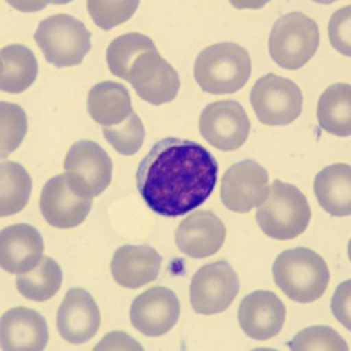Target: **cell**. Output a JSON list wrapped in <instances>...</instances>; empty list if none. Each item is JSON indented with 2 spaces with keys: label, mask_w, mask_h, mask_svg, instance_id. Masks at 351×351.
Here are the masks:
<instances>
[{
  "label": "cell",
  "mask_w": 351,
  "mask_h": 351,
  "mask_svg": "<svg viewBox=\"0 0 351 351\" xmlns=\"http://www.w3.org/2000/svg\"><path fill=\"white\" fill-rule=\"evenodd\" d=\"M211 152L189 139L164 138L138 169V192L158 216L177 217L202 206L217 183Z\"/></svg>",
  "instance_id": "6da1fadb"
},
{
  "label": "cell",
  "mask_w": 351,
  "mask_h": 351,
  "mask_svg": "<svg viewBox=\"0 0 351 351\" xmlns=\"http://www.w3.org/2000/svg\"><path fill=\"white\" fill-rule=\"evenodd\" d=\"M274 281L292 302L313 303L326 292L330 269L325 259L311 248L297 247L275 259Z\"/></svg>",
  "instance_id": "7a4b0ae2"
},
{
  "label": "cell",
  "mask_w": 351,
  "mask_h": 351,
  "mask_svg": "<svg viewBox=\"0 0 351 351\" xmlns=\"http://www.w3.org/2000/svg\"><path fill=\"white\" fill-rule=\"evenodd\" d=\"M252 75L250 55L236 43H217L197 56L194 77L208 94H233Z\"/></svg>",
  "instance_id": "3957f363"
},
{
  "label": "cell",
  "mask_w": 351,
  "mask_h": 351,
  "mask_svg": "<svg viewBox=\"0 0 351 351\" xmlns=\"http://www.w3.org/2000/svg\"><path fill=\"white\" fill-rule=\"evenodd\" d=\"M256 220L264 234L276 241H291L306 231L311 220L308 198L293 184L275 180L258 206Z\"/></svg>",
  "instance_id": "277c9868"
},
{
  "label": "cell",
  "mask_w": 351,
  "mask_h": 351,
  "mask_svg": "<svg viewBox=\"0 0 351 351\" xmlns=\"http://www.w3.org/2000/svg\"><path fill=\"white\" fill-rule=\"evenodd\" d=\"M320 44L319 25L309 16L292 11L281 16L270 32L271 60L282 69L295 71L308 64Z\"/></svg>",
  "instance_id": "5b68a950"
},
{
  "label": "cell",
  "mask_w": 351,
  "mask_h": 351,
  "mask_svg": "<svg viewBox=\"0 0 351 351\" xmlns=\"http://www.w3.org/2000/svg\"><path fill=\"white\" fill-rule=\"evenodd\" d=\"M35 41L45 60L56 67L82 64L93 47L90 32L82 21L69 14L45 18L35 32Z\"/></svg>",
  "instance_id": "8992f818"
},
{
  "label": "cell",
  "mask_w": 351,
  "mask_h": 351,
  "mask_svg": "<svg viewBox=\"0 0 351 351\" xmlns=\"http://www.w3.org/2000/svg\"><path fill=\"white\" fill-rule=\"evenodd\" d=\"M250 101L258 121L269 127L287 125L302 114L303 94L289 78L267 73L254 83Z\"/></svg>",
  "instance_id": "52a82bcc"
},
{
  "label": "cell",
  "mask_w": 351,
  "mask_h": 351,
  "mask_svg": "<svg viewBox=\"0 0 351 351\" xmlns=\"http://www.w3.org/2000/svg\"><path fill=\"white\" fill-rule=\"evenodd\" d=\"M239 276L230 263L203 265L191 281V304L195 313L214 315L228 309L239 293Z\"/></svg>",
  "instance_id": "ba28073f"
},
{
  "label": "cell",
  "mask_w": 351,
  "mask_h": 351,
  "mask_svg": "<svg viewBox=\"0 0 351 351\" xmlns=\"http://www.w3.org/2000/svg\"><path fill=\"white\" fill-rule=\"evenodd\" d=\"M64 169L71 184L84 197L100 195L111 183V158L94 141L84 139L73 144L67 152Z\"/></svg>",
  "instance_id": "9c48e42d"
},
{
  "label": "cell",
  "mask_w": 351,
  "mask_h": 351,
  "mask_svg": "<svg viewBox=\"0 0 351 351\" xmlns=\"http://www.w3.org/2000/svg\"><path fill=\"white\" fill-rule=\"evenodd\" d=\"M202 138L222 152L239 149L250 133V119L236 100H220L209 104L198 119Z\"/></svg>",
  "instance_id": "30bf717a"
},
{
  "label": "cell",
  "mask_w": 351,
  "mask_h": 351,
  "mask_svg": "<svg viewBox=\"0 0 351 351\" xmlns=\"http://www.w3.org/2000/svg\"><path fill=\"white\" fill-rule=\"evenodd\" d=\"M269 194V173L253 160L231 166L222 178L220 198L234 213H248L261 205Z\"/></svg>",
  "instance_id": "8fae6325"
},
{
  "label": "cell",
  "mask_w": 351,
  "mask_h": 351,
  "mask_svg": "<svg viewBox=\"0 0 351 351\" xmlns=\"http://www.w3.org/2000/svg\"><path fill=\"white\" fill-rule=\"evenodd\" d=\"M39 206L49 225L69 230L86 220L93 208V198L80 194L71 184L67 175L61 173L44 184Z\"/></svg>",
  "instance_id": "7c38bea8"
},
{
  "label": "cell",
  "mask_w": 351,
  "mask_h": 351,
  "mask_svg": "<svg viewBox=\"0 0 351 351\" xmlns=\"http://www.w3.org/2000/svg\"><path fill=\"white\" fill-rule=\"evenodd\" d=\"M127 82L132 83L136 94L152 105H164L177 97L180 77L177 71L162 58L158 50L141 55Z\"/></svg>",
  "instance_id": "4fadbf2b"
},
{
  "label": "cell",
  "mask_w": 351,
  "mask_h": 351,
  "mask_svg": "<svg viewBox=\"0 0 351 351\" xmlns=\"http://www.w3.org/2000/svg\"><path fill=\"white\" fill-rule=\"evenodd\" d=\"M180 300L171 289L156 286L139 297L130 308V320L145 336H164L180 319Z\"/></svg>",
  "instance_id": "5bb4252c"
},
{
  "label": "cell",
  "mask_w": 351,
  "mask_h": 351,
  "mask_svg": "<svg viewBox=\"0 0 351 351\" xmlns=\"http://www.w3.org/2000/svg\"><path fill=\"white\" fill-rule=\"evenodd\" d=\"M101 315L94 297L82 287H73L66 293L56 315L60 336L73 345L90 341L100 328Z\"/></svg>",
  "instance_id": "9a60e30c"
},
{
  "label": "cell",
  "mask_w": 351,
  "mask_h": 351,
  "mask_svg": "<svg viewBox=\"0 0 351 351\" xmlns=\"http://www.w3.org/2000/svg\"><path fill=\"white\" fill-rule=\"evenodd\" d=\"M237 320L242 331L254 341H269L282 330L286 308L276 293L256 291L242 300Z\"/></svg>",
  "instance_id": "2e32d148"
},
{
  "label": "cell",
  "mask_w": 351,
  "mask_h": 351,
  "mask_svg": "<svg viewBox=\"0 0 351 351\" xmlns=\"http://www.w3.org/2000/svg\"><path fill=\"white\" fill-rule=\"evenodd\" d=\"M225 237V225L211 211L189 214L175 231V242L180 252L195 259L216 254L222 248Z\"/></svg>",
  "instance_id": "e0dca14e"
},
{
  "label": "cell",
  "mask_w": 351,
  "mask_h": 351,
  "mask_svg": "<svg viewBox=\"0 0 351 351\" xmlns=\"http://www.w3.org/2000/svg\"><path fill=\"white\" fill-rule=\"evenodd\" d=\"M49 342L47 322L35 309L14 308L0 322V345L5 351H41Z\"/></svg>",
  "instance_id": "ac0fdd59"
},
{
  "label": "cell",
  "mask_w": 351,
  "mask_h": 351,
  "mask_svg": "<svg viewBox=\"0 0 351 351\" xmlns=\"http://www.w3.org/2000/svg\"><path fill=\"white\" fill-rule=\"evenodd\" d=\"M44 241L35 226L16 223L7 226L0 236V263L10 274H25L43 259Z\"/></svg>",
  "instance_id": "d6986e66"
},
{
  "label": "cell",
  "mask_w": 351,
  "mask_h": 351,
  "mask_svg": "<svg viewBox=\"0 0 351 351\" xmlns=\"http://www.w3.org/2000/svg\"><path fill=\"white\" fill-rule=\"evenodd\" d=\"M162 258L149 245H122L111 259V275L119 286L139 289L160 275Z\"/></svg>",
  "instance_id": "ffe728a7"
},
{
  "label": "cell",
  "mask_w": 351,
  "mask_h": 351,
  "mask_svg": "<svg viewBox=\"0 0 351 351\" xmlns=\"http://www.w3.org/2000/svg\"><path fill=\"white\" fill-rule=\"evenodd\" d=\"M317 202L334 217H347L351 213V167L332 164L320 171L314 181Z\"/></svg>",
  "instance_id": "44dd1931"
},
{
  "label": "cell",
  "mask_w": 351,
  "mask_h": 351,
  "mask_svg": "<svg viewBox=\"0 0 351 351\" xmlns=\"http://www.w3.org/2000/svg\"><path fill=\"white\" fill-rule=\"evenodd\" d=\"M88 112L104 127L117 125L133 114L132 99L127 88L116 82H101L88 94Z\"/></svg>",
  "instance_id": "7402d4cb"
},
{
  "label": "cell",
  "mask_w": 351,
  "mask_h": 351,
  "mask_svg": "<svg viewBox=\"0 0 351 351\" xmlns=\"http://www.w3.org/2000/svg\"><path fill=\"white\" fill-rule=\"evenodd\" d=\"M38 61L30 49L21 44H11L2 49L0 86L3 93L21 94L35 83Z\"/></svg>",
  "instance_id": "603a6c76"
},
{
  "label": "cell",
  "mask_w": 351,
  "mask_h": 351,
  "mask_svg": "<svg viewBox=\"0 0 351 351\" xmlns=\"http://www.w3.org/2000/svg\"><path fill=\"white\" fill-rule=\"evenodd\" d=\"M317 119L325 132L336 136L351 134V86L334 83L319 99Z\"/></svg>",
  "instance_id": "cb8c5ba5"
},
{
  "label": "cell",
  "mask_w": 351,
  "mask_h": 351,
  "mask_svg": "<svg viewBox=\"0 0 351 351\" xmlns=\"http://www.w3.org/2000/svg\"><path fill=\"white\" fill-rule=\"evenodd\" d=\"M63 282V271L60 264L52 258L43 256L35 269L21 274L16 280L21 295L32 302H47L58 293Z\"/></svg>",
  "instance_id": "d4e9b609"
},
{
  "label": "cell",
  "mask_w": 351,
  "mask_h": 351,
  "mask_svg": "<svg viewBox=\"0 0 351 351\" xmlns=\"http://www.w3.org/2000/svg\"><path fill=\"white\" fill-rule=\"evenodd\" d=\"M0 214L13 216L27 206L32 195V177L18 162L3 161L0 166Z\"/></svg>",
  "instance_id": "484cf974"
},
{
  "label": "cell",
  "mask_w": 351,
  "mask_h": 351,
  "mask_svg": "<svg viewBox=\"0 0 351 351\" xmlns=\"http://www.w3.org/2000/svg\"><path fill=\"white\" fill-rule=\"evenodd\" d=\"M156 45L149 36L141 33H127L117 36L106 50V63L112 75L127 80L132 67L138 63L141 55L155 50Z\"/></svg>",
  "instance_id": "4316f807"
},
{
  "label": "cell",
  "mask_w": 351,
  "mask_h": 351,
  "mask_svg": "<svg viewBox=\"0 0 351 351\" xmlns=\"http://www.w3.org/2000/svg\"><path fill=\"white\" fill-rule=\"evenodd\" d=\"M28 130L27 114L19 105L2 101L0 105V145H2V158L18 149L24 141Z\"/></svg>",
  "instance_id": "83f0119b"
},
{
  "label": "cell",
  "mask_w": 351,
  "mask_h": 351,
  "mask_svg": "<svg viewBox=\"0 0 351 351\" xmlns=\"http://www.w3.org/2000/svg\"><path fill=\"white\" fill-rule=\"evenodd\" d=\"M104 136L121 155L133 156L141 150L145 139V128L138 114L130 116L117 125L104 127Z\"/></svg>",
  "instance_id": "f1b7e54d"
},
{
  "label": "cell",
  "mask_w": 351,
  "mask_h": 351,
  "mask_svg": "<svg viewBox=\"0 0 351 351\" xmlns=\"http://www.w3.org/2000/svg\"><path fill=\"white\" fill-rule=\"evenodd\" d=\"M291 350H331V351H347L348 345L339 332L330 326L317 325L309 326L302 332H298L292 342L289 343Z\"/></svg>",
  "instance_id": "f546056e"
},
{
  "label": "cell",
  "mask_w": 351,
  "mask_h": 351,
  "mask_svg": "<svg viewBox=\"0 0 351 351\" xmlns=\"http://www.w3.org/2000/svg\"><path fill=\"white\" fill-rule=\"evenodd\" d=\"M139 2H88L86 8L97 27L111 30L128 21L138 10Z\"/></svg>",
  "instance_id": "4dcf8cb0"
},
{
  "label": "cell",
  "mask_w": 351,
  "mask_h": 351,
  "mask_svg": "<svg viewBox=\"0 0 351 351\" xmlns=\"http://www.w3.org/2000/svg\"><path fill=\"white\" fill-rule=\"evenodd\" d=\"M351 8L350 5L343 7L342 10H337L336 13L331 16L330 21V39L332 47L337 50L339 53L345 56H350V28H351Z\"/></svg>",
  "instance_id": "1f68e13d"
},
{
  "label": "cell",
  "mask_w": 351,
  "mask_h": 351,
  "mask_svg": "<svg viewBox=\"0 0 351 351\" xmlns=\"http://www.w3.org/2000/svg\"><path fill=\"white\" fill-rule=\"evenodd\" d=\"M350 281H345L342 282L341 286L337 287L336 293H334L332 297V303H331V308H332V313L334 317L343 324V326L350 330Z\"/></svg>",
  "instance_id": "d6a6232c"
},
{
  "label": "cell",
  "mask_w": 351,
  "mask_h": 351,
  "mask_svg": "<svg viewBox=\"0 0 351 351\" xmlns=\"http://www.w3.org/2000/svg\"><path fill=\"white\" fill-rule=\"evenodd\" d=\"M143 350V345L134 342L133 337L127 336L123 332H110L106 334L99 345H95V350Z\"/></svg>",
  "instance_id": "836d02e7"
}]
</instances>
